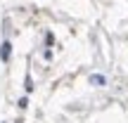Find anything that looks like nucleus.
<instances>
[{
	"label": "nucleus",
	"instance_id": "obj_1",
	"mask_svg": "<svg viewBox=\"0 0 128 123\" xmlns=\"http://www.w3.org/2000/svg\"><path fill=\"white\" fill-rule=\"evenodd\" d=\"M10 55H12V43H10V40H5L2 45H0V59H2V62H7V59H10Z\"/></svg>",
	"mask_w": 128,
	"mask_h": 123
},
{
	"label": "nucleus",
	"instance_id": "obj_2",
	"mask_svg": "<svg viewBox=\"0 0 128 123\" xmlns=\"http://www.w3.org/2000/svg\"><path fill=\"white\" fill-rule=\"evenodd\" d=\"M90 83H92V85H104L107 78H104V76H100V73H95V76H90Z\"/></svg>",
	"mask_w": 128,
	"mask_h": 123
},
{
	"label": "nucleus",
	"instance_id": "obj_3",
	"mask_svg": "<svg viewBox=\"0 0 128 123\" xmlns=\"http://www.w3.org/2000/svg\"><path fill=\"white\" fill-rule=\"evenodd\" d=\"M33 90V83H31V76H26V92Z\"/></svg>",
	"mask_w": 128,
	"mask_h": 123
},
{
	"label": "nucleus",
	"instance_id": "obj_4",
	"mask_svg": "<svg viewBox=\"0 0 128 123\" xmlns=\"http://www.w3.org/2000/svg\"><path fill=\"white\" fill-rule=\"evenodd\" d=\"M26 104H28V100H26V97H22V100H19V109H26Z\"/></svg>",
	"mask_w": 128,
	"mask_h": 123
}]
</instances>
